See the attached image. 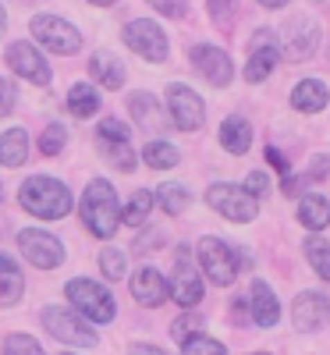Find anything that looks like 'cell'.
<instances>
[{
    "label": "cell",
    "instance_id": "6da1fadb",
    "mask_svg": "<svg viewBox=\"0 0 330 355\" xmlns=\"http://www.w3.org/2000/svg\"><path fill=\"white\" fill-rule=\"evenodd\" d=\"M18 202L21 210H28L40 220H61L71 214V192L57 182V178H28V182L18 189Z\"/></svg>",
    "mask_w": 330,
    "mask_h": 355
},
{
    "label": "cell",
    "instance_id": "7a4b0ae2",
    "mask_svg": "<svg viewBox=\"0 0 330 355\" xmlns=\"http://www.w3.org/2000/svg\"><path fill=\"white\" fill-rule=\"evenodd\" d=\"M78 210H82L85 227L93 231L96 239H110V234L117 231V220H121V210H117V196H114V189L103 182V178H96V182L85 185Z\"/></svg>",
    "mask_w": 330,
    "mask_h": 355
},
{
    "label": "cell",
    "instance_id": "3957f363",
    "mask_svg": "<svg viewBox=\"0 0 330 355\" xmlns=\"http://www.w3.org/2000/svg\"><path fill=\"white\" fill-rule=\"evenodd\" d=\"M64 295L71 299V306L85 316V320H93V323H110L117 316V306L110 299V291L96 281H89V277H75L68 281Z\"/></svg>",
    "mask_w": 330,
    "mask_h": 355
},
{
    "label": "cell",
    "instance_id": "277c9868",
    "mask_svg": "<svg viewBox=\"0 0 330 355\" xmlns=\"http://www.w3.org/2000/svg\"><path fill=\"white\" fill-rule=\"evenodd\" d=\"M43 327L50 331V338L64 341V345H78V348L96 345V331L85 327V320L68 306H46L43 309Z\"/></svg>",
    "mask_w": 330,
    "mask_h": 355
},
{
    "label": "cell",
    "instance_id": "5b68a950",
    "mask_svg": "<svg viewBox=\"0 0 330 355\" xmlns=\"http://www.w3.org/2000/svg\"><path fill=\"white\" fill-rule=\"evenodd\" d=\"M206 202L214 206L220 217L238 220V224H249L256 217V210H259V202H256V196L249 189H238V185H227V182L206 189Z\"/></svg>",
    "mask_w": 330,
    "mask_h": 355
},
{
    "label": "cell",
    "instance_id": "8992f818",
    "mask_svg": "<svg viewBox=\"0 0 330 355\" xmlns=\"http://www.w3.org/2000/svg\"><path fill=\"white\" fill-rule=\"evenodd\" d=\"M199 266L206 270V277L214 284H220V288L234 284V277H238V256H234V249L224 239H214V234L199 242Z\"/></svg>",
    "mask_w": 330,
    "mask_h": 355
},
{
    "label": "cell",
    "instance_id": "52a82bcc",
    "mask_svg": "<svg viewBox=\"0 0 330 355\" xmlns=\"http://www.w3.org/2000/svg\"><path fill=\"white\" fill-rule=\"evenodd\" d=\"M18 249L33 266H40V270H53V266L64 263V245H61V239H53L50 231L25 227L18 234Z\"/></svg>",
    "mask_w": 330,
    "mask_h": 355
},
{
    "label": "cell",
    "instance_id": "ba28073f",
    "mask_svg": "<svg viewBox=\"0 0 330 355\" xmlns=\"http://www.w3.org/2000/svg\"><path fill=\"white\" fill-rule=\"evenodd\" d=\"M167 110H171V121L182 132H196L206 121V103L199 100L196 89H189L182 82L167 85Z\"/></svg>",
    "mask_w": 330,
    "mask_h": 355
},
{
    "label": "cell",
    "instance_id": "9c48e42d",
    "mask_svg": "<svg viewBox=\"0 0 330 355\" xmlns=\"http://www.w3.org/2000/svg\"><path fill=\"white\" fill-rule=\"evenodd\" d=\"M33 36L43 46H50L53 53H64V57L78 53V46H82L78 28L71 21H64V18H57V15H36L33 18Z\"/></svg>",
    "mask_w": 330,
    "mask_h": 355
},
{
    "label": "cell",
    "instance_id": "30bf717a",
    "mask_svg": "<svg viewBox=\"0 0 330 355\" xmlns=\"http://www.w3.org/2000/svg\"><path fill=\"white\" fill-rule=\"evenodd\" d=\"M125 43L146 57V61H167V36H164V28L157 21H149V18H135L125 25Z\"/></svg>",
    "mask_w": 330,
    "mask_h": 355
},
{
    "label": "cell",
    "instance_id": "8fae6325",
    "mask_svg": "<svg viewBox=\"0 0 330 355\" xmlns=\"http://www.w3.org/2000/svg\"><path fill=\"white\" fill-rule=\"evenodd\" d=\"M171 299L185 309H196L199 299H202V277L192 266L189 252L177 249V259H174V274H171Z\"/></svg>",
    "mask_w": 330,
    "mask_h": 355
},
{
    "label": "cell",
    "instance_id": "7c38bea8",
    "mask_svg": "<svg viewBox=\"0 0 330 355\" xmlns=\"http://www.w3.org/2000/svg\"><path fill=\"white\" fill-rule=\"evenodd\" d=\"M192 64H196V71H199L209 85H217V89H224V85L234 78V64H231V57H227L220 46L196 43V46H192Z\"/></svg>",
    "mask_w": 330,
    "mask_h": 355
},
{
    "label": "cell",
    "instance_id": "4fadbf2b",
    "mask_svg": "<svg viewBox=\"0 0 330 355\" xmlns=\"http://www.w3.org/2000/svg\"><path fill=\"white\" fill-rule=\"evenodd\" d=\"M8 64L25 78V82H33V85H50V64L43 61V53L33 46V43H11L8 46Z\"/></svg>",
    "mask_w": 330,
    "mask_h": 355
},
{
    "label": "cell",
    "instance_id": "5bb4252c",
    "mask_svg": "<svg viewBox=\"0 0 330 355\" xmlns=\"http://www.w3.org/2000/svg\"><path fill=\"white\" fill-rule=\"evenodd\" d=\"M327 313H330V299H327V295L302 291L295 299V306H291V323H295V331L309 334V331H320L327 323Z\"/></svg>",
    "mask_w": 330,
    "mask_h": 355
},
{
    "label": "cell",
    "instance_id": "9a60e30c",
    "mask_svg": "<svg viewBox=\"0 0 330 355\" xmlns=\"http://www.w3.org/2000/svg\"><path fill=\"white\" fill-rule=\"evenodd\" d=\"M284 40H288V46H284L288 61H302V57H309V53L316 50V43H320V25H316L313 18H306V15L288 18Z\"/></svg>",
    "mask_w": 330,
    "mask_h": 355
},
{
    "label": "cell",
    "instance_id": "2e32d148",
    "mask_svg": "<svg viewBox=\"0 0 330 355\" xmlns=\"http://www.w3.org/2000/svg\"><path fill=\"white\" fill-rule=\"evenodd\" d=\"M132 295H135V302L149 306V309H157L171 299V284L164 281L160 270H153V266H142V270H135L132 277Z\"/></svg>",
    "mask_w": 330,
    "mask_h": 355
},
{
    "label": "cell",
    "instance_id": "e0dca14e",
    "mask_svg": "<svg viewBox=\"0 0 330 355\" xmlns=\"http://www.w3.org/2000/svg\"><path fill=\"white\" fill-rule=\"evenodd\" d=\"M249 309H252V320L259 323V327H277V320H281V302H277L274 288H270L266 281H252Z\"/></svg>",
    "mask_w": 330,
    "mask_h": 355
},
{
    "label": "cell",
    "instance_id": "ac0fdd59",
    "mask_svg": "<svg viewBox=\"0 0 330 355\" xmlns=\"http://www.w3.org/2000/svg\"><path fill=\"white\" fill-rule=\"evenodd\" d=\"M89 71H93V78L103 89H121L125 85V64H121V57L110 53V50H96L89 57Z\"/></svg>",
    "mask_w": 330,
    "mask_h": 355
},
{
    "label": "cell",
    "instance_id": "d6986e66",
    "mask_svg": "<svg viewBox=\"0 0 330 355\" xmlns=\"http://www.w3.org/2000/svg\"><path fill=\"white\" fill-rule=\"evenodd\" d=\"M128 110H132V117H135V125L146 128V132H164V128H167V117H164L160 103L149 96V93H132V96H128Z\"/></svg>",
    "mask_w": 330,
    "mask_h": 355
},
{
    "label": "cell",
    "instance_id": "ffe728a7",
    "mask_svg": "<svg viewBox=\"0 0 330 355\" xmlns=\"http://www.w3.org/2000/svg\"><path fill=\"white\" fill-rule=\"evenodd\" d=\"M327 96L330 93H327V85L320 78H306V82H298L291 89V107L302 110V114H316V110L327 107Z\"/></svg>",
    "mask_w": 330,
    "mask_h": 355
},
{
    "label": "cell",
    "instance_id": "44dd1931",
    "mask_svg": "<svg viewBox=\"0 0 330 355\" xmlns=\"http://www.w3.org/2000/svg\"><path fill=\"white\" fill-rule=\"evenodd\" d=\"M25 291V277H21V266L8 256L0 252V302L4 306H15Z\"/></svg>",
    "mask_w": 330,
    "mask_h": 355
},
{
    "label": "cell",
    "instance_id": "7402d4cb",
    "mask_svg": "<svg viewBox=\"0 0 330 355\" xmlns=\"http://www.w3.org/2000/svg\"><path fill=\"white\" fill-rule=\"evenodd\" d=\"M220 146H224L227 153H234V157L249 153V146H252V125L245 121V117H227L224 128H220Z\"/></svg>",
    "mask_w": 330,
    "mask_h": 355
},
{
    "label": "cell",
    "instance_id": "603a6c76",
    "mask_svg": "<svg viewBox=\"0 0 330 355\" xmlns=\"http://www.w3.org/2000/svg\"><path fill=\"white\" fill-rule=\"evenodd\" d=\"M298 224H306L309 231H323L330 224V202L320 192H306L298 202Z\"/></svg>",
    "mask_w": 330,
    "mask_h": 355
},
{
    "label": "cell",
    "instance_id": "cb8c5ba5",
    "mask_svg": "<svg viewBox=\"0 0 330 355\" xmlns=\"http://www.w3.org/2000/svg\"><path fill=\"white\" fill-rule=\"evenodd\" d=\"M28 160V135L25 128H11L0 135V164L4 167H21Z\"/></svg>",
    "mask_w": 330,
    "mask_h": 355
},
{
    "label": "cell",
    "instance_id": "d4e9b609",
    "mask_svg": "<svg viewBox=\"0 0 330 355\" xmlns=\"http://www.w3.org/2000/svg\"><path fill=\"white\" fill-rule=\"evenodd\" d=\"M68 110H71L75 117H93V114L100 110V93H96L93 85H85V82L71 85V93H68Z\"/></svg>",
    "mask_w": 330,
    "mask_h": 355
},
{
    "label": "cell",
    "instance_id": "484cf974",
    "mask_svg": "<svg viewBox=\"0 0 330 355\" xmlns=\"http://www.w3.org/2000/svg\"><path fill=\"white\" fill-rule=\"evenodd\" d=\"M153 202H157L153 192H149V189H139V192L128 199V206L121 210V224H128V227H142L146 217H149V210H153Z\"/></svg>",
    "mask_w": 330,
    "mask_h": 355
},
{
    "label": "cell",
    "instance_id": "4316f807",
    "mask_svg": "<svg viewBox=\"0 0 330 355\" xmlns=\"http://www.w3.org/2000/svg\"><path fill=\"white\" fill-rule=\"evenodd\" d=\"M277 64V46H263V50H252L249 64H245V78L249 82H263Z\"/></svg>",
    "mask_w": 330,
    "mask_h": 355
},
{
    "label": "cell",
    "instance_id": "83f0119b",
    "mask_svg": "<svg viewBox=\"0 0 330 355\" xmlns=\"http://www.w3.org/2000/svg\"><path fill=\"white\" fill-rule=\"evenodd\" d=\"M142 160L149 164V167H157V171H167V167H174L177 160H182V157H177V150H174V146L171 142H146V150H142Z\"/></svg>",
    "mask_w": 330,
    "mask_h": 355
},
{
    "label": "cell",
    "instance_id": "f1b7e54d",
    "mask_svg": "<svg viewBox=\"0 0 330 355\" xmlns=\"http://www.w3.org/2000/svg\"><path fill=\"white\" fill-rule=\"evenodd\" d=\"M306 259H309V266L323 277V281H330V245L323 242V239H306Z\"/></svg>",
    "mask_w": 330,
    "mask_h": 355
},
{
    "label": "cell",
    "instance_id": "f546056e",
    "mask_svg": "<svg viewBox=\"0 0 330 355\" xmlns=\"http://www.w3.org/2000/svg\"><path fill=\"white\" fill-rule=\"evenodd\" d=\"M157 202L164 206V214H185L189 202H192V196H189L185 185H164V189L157 192Z\"/></svg>",
    "mask_w": 330,
    "mask_h": 355
},
{
    "label": "cell",
    "instance_id": "4dcf8cb0",
    "mask_svg": "<svg viewBox=\"0 0 330 355\" xmlns=\"http://www.w3.org/2000/svg\"><path fill=\"white\" fill-rule=\"evenodd\" d=\"M100 150L107 153V160H110L117 171H125V174L135 171V153H132L128 142H103V139H100Z\"/></svg>",
    "mask_w": 330,
    "mask_h": 355
},
{
    "label": "cell",
    "instance_id": "1f68e13d",
    "mask_svg": "<svg viewBox=\"0 0 330 355\" xmlns=\"http://www.w3.org/2000/svg\"><path fill=\"white\" fill-rule=\"evenodd\" d=\"M64 142H68L64 125H46L43 135H40V153H43V157H57V153L64 150Z\"/></svg>",
    "mask_w": 330,
    "mask_h": 355
},
{
    "label": "cell",
    "instance_id": "d6a6232c",
    "mask_svg": "<svg viewBox=\"0 0 330 355\" xmlns=\"http://www.w3.org/2000/svg\"><path fill=\"white\" fill-rule=\"evenodd\" d=\"M100 266H103V274H107L110 281H121L125 270H128V259H125L121 249H103V252H100Z\"/></svg>",
    "mask_w": 330,
    "mask_h": 355
},
{
    "label": "cell",
    "instance_id": "836d02e7",
    "mask_svg": "<svg viewBox=\"0 0 330 355\" xmlns=\"http://www.w3.org/2000/svg\"><path fill=\"white\" fill-rule=\"evenodd\" d=\"M182 355H227V348L214 338H206V334H196L182 345Z\"/></svg>",
    "mask_w": 330,
    "mask_h": 355
},
{
    "label": "cell",
    "instance_id": "e575fe53",
    "mask_svg": "<svg viewBox=\"0 0 330 355\" xmlns=\"http://www.w3.org/2000/svg\"><path fill=\"white\" fill-rule=\"evenodd\" d=\"M4 355H43V348L28 334H8L4 338Z\"/></svg>",
    "mask_w": 330,
    "mask_h": 355
},
{
    "label": "cell",
    "instance_id": "d590c367",
    "mask_svg": "<svg viewBox=\"0 0 330 355\" xmlns=\"http://www.w3.org/2000/svg\"><path fill=\"white\" fill-rule=\"evenodd\" d=\"M199 327H202V320H199L196 313H189V316H177V320L171 323V338L185 345L189 338H196V334H199Z\"/></svg>",
    "mask_w": 330,
    "mask_h": 355
},
{
    "label": "cell",
    "instance_id": "8d00e7d4",
    "mask_svg": "<svg viewBox=\"0 0 330 355\" xmlns=\"http://www.w3.org/2000/svg\"><path fill=\"white\" fill-rule=\"evenodd\" d=\"M128 135H132V128L121 125L117 117H107V121L100 125V139L103 142H128Z\"/></svg>",
    "mask_w": 330,
    "mask_h": 355
},
{
    "label": "cell",
    "instance_id": "74e56055",
    "mask_svg": "<svg viewBox=\"0 0 330 355\" xmlns=\"http://www.w3.org/2000/svg\"><path fill=\"white\" fill-rule=\"evenodd\" d=\"M149 8H157L167 18H182L189 11V0H149Z\"/></svg>",
    "mask_w": 330,
    "mask_h": 355
},
{
    "label": "cell",
    "instance_id": "f35d334b",
    "mask_svg": "<svg viewBox=\"0 0 330 355\" xmlns=\"http://www.w3.org/2000/svg\"><path fill=\"white\" fill-rule=\"evenodd\" d=\"M15 100H18V93H15V85H11L8 78H0V117H4V114H11V110H15Z\"/></svg>",
    "mask_w": 330,
    "mask_h": 355
},
{
    "label": "cell",
    "instance_id": "ab89813d",
    "mask_svg": "<svg viewBox=\"0 0 330 355\" xmlns=\"http://www.w3.org/2000/svg\"><path fill=\"white\" fill-rule=\"evenodd\" d=\"M245 189L259 199V196H266V189H270V178H266L263 171H252V174H249V182H245Z\"/></svg>",
    "mask_w": 330,
    "mask_h": 355
},
{
    "label": "cell",
    "instance_id": "60d3db41",
    "mask_svg": "<svg viewBox=\"0 0 330 355\" xmlns=\"http://www.w3.org/2000/svg\"><path fill=\"white\" fill-rule=\"evenodd\" d=\"M160 245V231H146L142 239L135 242V252H149V249H157Z\"/></svg>",
    "mask_w": 330,
    "mask_h": 355
},
{
    "label": "cell",
    "instance_id": "b9f144b4",
    "mask_svg": "<svg viewBox=\"0 0 330 355\" xmlns=\"http://www.w3.org/2000/svg\"><path fill=\"white\" fill-rule=\"evenodd\" d=\"M330 174V157H316L309 164V178H327Z\"/></svg>",
    "mask_w": 330,
    "mask_h": 355
},
{
    "label": "cell",
    "instance_id": "7bdbcfd3",
    "mask_svg": "<svg viewBox=\"0 0 330 355\" xmlns=\"http://www.w3.org/2000/svg\"><path fill=\"white\" fill-rule=\"evenodd\" d=\"M263 46H274V33H270V28H259L252 36V50H263Z\"/></svg>",
    "mask_w": 330,
    "mask_h": 355
},
{
    "label": "cell",
    "instance_id": "ee69618b",
    "mask_svg": "<svg viewBox=\"0 0 330 355\" xmlns=\"http://www.w3.org/2000/svg\"><path fill=\"white\" fill-rule=\"evenodd\" d=\"M128 355H167L164 348H157V345H132V352Z\"/></svg>",
    "mask_w": 330,
    "mask_h": 355
},
{
    "label": "cell",
    "instance_id": "f6af8a7d",
    "mask_svg": "<svg viewBox=\"0 0 330 355\" xmlns=\"http://www.w3.org/2000/svg\"><path fill=\"white\" fill-rule=\"evenodd\" d=\"M266 160L274 164V167H281V171H288V160H284V157H281L277 150H266ZM288 174H291V171H288Z\"/></svg>",
    "mask_w": 330,
    "mask_h": 355
},
{
    "label": "cell",
    "instance_id": "bcb514c9",
    "mask_svg": "<svg viewBox=\"0 0 330 355\" xmlns=\"http://www.w3.org/2000/svg\"><path fill=\"white\" fill-rule=\"evenodd\" d=\"M259 4H263V8H284L288 0H259Z\"/></svg>",
    "mask_w": 330,
    "mask_h": 355
},
{
    "label": "cell",
    "instance_id": "7dc6e473",
    "mask_svg": "<svg viewBox=\"0 0 330 355\" xmlns=\"http://www.w3.org/2000/svg\"><path fill=\"white\" fill-rule=\"evenodd\" d=\"M4 25H8V11H4V4H0V33H4Z\"/></svg>",
    "mask_w": 330,
    "mask_h": 355
},
{
    "label": "cell",
    "instance_id": "c3c4849f",
    "mask_svg": "<svg viewBox=\"0 0 330 355\" xmlns=\"http://www.w3.org/2000/svg\"><path fill=\"white\" fill-rule=\"evenodd\" d=\"M89 4H96V8H110V4H117V0H89Z\"/></svg>",
    "mask_w": 330,
    "mask_h": 355
},
{
    "label": "cell",
    "instance_id": "681fc988",
    "mask_svg": "<svg viewBox=\"0 0 330 355\" xmlns=\"http://www.w3.org/2000/svg\"><path fill=\"white\" fill-rule=\"evenodd\" d=\"M224 4H234V0H214V11L220 15V8H224Z\"/></svg>",
    "mask_w": 330,
    "mask_h": 355
},
{
    "label": "cell",
    "instance_id": "f907efd6",
    "mask_svg": "<svg viewBox=\"0 0 330 355\" xmlns=\"http://www.w3.org/2000/svg\"><path fill=\"white\" fill-rule=\"evenodd\" d=\"M256 355H270V352H256Z\"/></svg>",
    "mask_w": 330,
    "mask_h": 355
}]
</instances>
